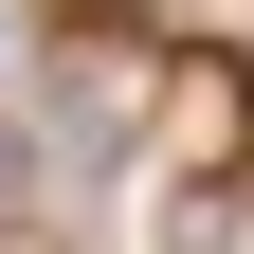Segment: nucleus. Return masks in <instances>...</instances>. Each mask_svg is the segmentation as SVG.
I'll use <instances>...</instances> for the list:
<instances>
[{"label": "nucleus", "mask_w": 254, "mask_h": 254, "mask_svg": "<svg viewBox=\"0 0 254 254\" xmlns=\"http://www.w3.org/2000/svg\"><path fill=\"white\" fill-rule=\"evenodd\" d=\"M18 182H37V145H18V127H0V200H18Z\"/></svg>", "instance_id": "f257e3e1"}]
</instances>
